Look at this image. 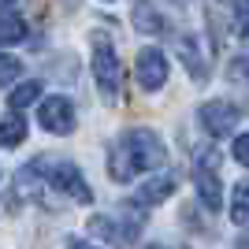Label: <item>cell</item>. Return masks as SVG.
I'll use <instances>...</instances> for the list:
<instances>
[{"label": "cell", "mask_w": 249, "mask_h": 249, "mask_svg": "<svg viewBox=\"0 0 249 249\" xmlns=\"http://www.w3.org/2000/svg\"><path fill=\"white\" fill-rule=\"evenodd\" d=\"M41 97V82H22V86H15L11 89V97H8V108H15V112H22L26 104H34Z\"/></svg>", "instance_id": "13"}, {"label": "cell", "mask_w": 249, "mask_h": 249, "mask_svg": "<svg viewBox=\"0 0 249 249\" xmlns=\"http://www.w3.org/2000/svg\"><path fill=\"white\" fill-rule=\"evenodd\" d=\"M134 26H138V30H145V34H160V30H164L160 15H156L149 4H138V8H134Z\"/></svg>", "instance_id": "14"}, {"label": "cell", "mask_w": 249, "mask_h": 249, "mask_svg": "<svg viewBox=\"0 0 249 249\" xmlns=\"http://www.w3.org/2000/svg\"><path fill=\"white\" fill-rule=\"evenodd\" d=\"M67 249H97V246H89V242H67Z\"/></svg>", "instance_id": "19"}, {"label": "cell", "mask_w": 249, "mask_h": 249, "mask_svg": "<svg viewBox=\"0 0 249 249\" xmlns=\"http://www.w3.org/2000/svg\"><path fill=\"white\" fill-rule=\"evenodd\" d=\"M22 37H26V22H22L19 15L4 11V15H0V45H19Z\"/></svg>", "instance_id": "11"}, {"label": "cell", "mask_w": 249, "mask_h": 249, "mask_svg": "<svg viewBox=\"0 0 249 249\" xmlns=\"http://www.w3.org/2000/svg\"><path fill=\"white\" fill-rule=\"evenodd\" d=\"M22 74V63L15 60V56H8V52H0V89H8L11 82H19Z\"/></svg>", "instance_id": "15"}, {"label": "cell", "mask_w": 249, "mask_h": 249, "mask_svg": "<svg viewBox=\"0 0 249 249\" xmlns=\"http://www.w3.org/2000/svg\"><path fill=\"white\" fill-rule=\"evenodd\" d=\"M26 142V115L8 108V115L0 119V149H15Z\"/></svg>", "instance_id": "10"}, {"label": "cell", "mask_w": 249, "mask_h": 249, "mask_svg": "<svg viewBox=\"0 0 249 249\" xmlns=\"http://www.w3.org/2000/svg\"><path fill=\"white\" fill-rule=\"evenodd\" d=\"M238 119H242V112L231 101H205L201 104V123H205V130L212 138H227L238 126Z\"/></svg>", "instance_id": "7"}, {"label": "cell", "mask_w": 249, "mask_h": 249, "mask_svg": "<svg viewBox=\"0 0 249 249\" xmlns=\"http://www.w3.org/2000/svg\"><path fill=\"white\" fill-rule=\"evenodd\" d=\"M238 34H242V37L249 41V0L242 4V11H238Z\"/></svg>", "instance_id": "17"}, {"label": "cell", "mask_w": 249, "mask_h": 249, "mask_svg": "<svg viewBox=\"0 0 249 249\" xmlns=\"http://www.w3.org/2000/svg\"><path fill=\"white\" fill-rule=\"evenodd\" d=\"M37 123L49 130V134H71L74 130V104L67 101V97H49V101H41V108H37Z\"/></svg>", "instance_id": "5"}, {"label": "cell", "mask_w": 249, "mask_h": 249, "mask_svg": "<svg viewBox=\"0 0 249 249\" xmlns=\"http://www.w3.org/2000/svg\"><path fill=\"white\" fill-rule=\"evenodd\" d=\"M231 219L238 227H249V178L234 186V197H231Z\"/></svg>", "instance_id": "12"}, {"label": "cell", "mask_w": 249, "mask_h": 249, "mask_svg": "<svg viewBox=\"0 0 249 249\" xmlns=\"http://www.w3.org/2000/svg\"><path fill=\"white\" fill-rule=\"evenodd\" d=\"M234 160L242 167H249V134H238L234 138Z\"/></svg>", "instance_id": "16"}, {"label": "cell", "mask_w": 249, "mask_h": 249, "mask_svg": "<svg viewBox=\"0 0 249 249\" xmlns=\"http://www.w3.org/2000/svg\"><path fill=\"white\" fill-rule=\"evenodd\" d=\"M45 186L56 190V194H63V197H71V201H78V205H89V201H93L89 182H86L82 171H78L74 164H67V160L45 171Z\"/></svg>", "instance_id": "3"}, {"label": "cell", "mask_w": 249, "mask_h": 249, "mask_svg": "<svg viewBox=\"0 0 249 249\" xmlns=\"http://www.w3.org/2000/svg\"><path fill=\"white\" fill-rule=\"evenodd\" d=\"M134 74H138V86H142V89H149V93L160 89V86L167 82V56L160 49H153V45L142 49L138 60H134Z\"/></svg>", "instance_id": "6"}, {"label": "cell", "mask_w": 249, "mask_h": 249, "mask_svg": "<svg viewBox=\"0 0 249 249\" xmlns=\"http://www.w3.org/2000/svg\"><path fill=\"white\" fill-rule=\"evenodd\" d=\"M216 164H219V156L208 149V153L197 156V167H194L197 197H201V205H205L208 212H219V208H223V186H219V171H216Z\"/></svg>", "instance_id": "4"}, {"label": "cell", "mask_w": 249, "mask_h": 249, "mask_svg": "<svg viewBox=\"0 0 249 249\" xmlns=\"http://www.w3.org/2000/svg\"><path fill=\"white\" fill-rule=\"evenodd\" d=\"M175 49H178V56H182V63H186V71L194 74V82H205L208 78V60H205V52H201L197 37H194V34H182L175 41Z\"/></svg>", "instance_id": "8"}, {"label": "cell", "mask_w": 249, "mask_h": 249, "mask_svg": "<svg viewBox=\"0 0 249 249\" xmlns=\"http://www.w3.org/2000/svg\"><path fill=\"white\" fill-rule=\"evenodd\" d=\"M93 78H97V89H101L104 101H112V97L119 93L123 67H119L115 45H112V41H104V34H93Z\"/></svg>", "instance_id": "2"}, {"label": "cell", "mask_w": 249, "mask_h": 249, "mask_svg": "<svg viewBox=\"0 0 249 249\" xmlns=\"http://www.w3.org/2000/svg\"><path fill=\"white\" fill-rule=\"evenodd\" d=\"M149 249H167V246H149Z\"/></svg>", "instance_id": "21"}, {"label": "cell", "mask_w": 249, "mask_h": 249, "mask_svg": "<svg viewBox=\"0 0 249 249\" xmlns=\"http://www.w3.org/2000/svg\"><path fill=\"white\" fill-rule=\"evenodd\" d=\"M167 164V145L160 142L156 130H126L108 149V175L112 182H130L142 171H156Z\"/></svg>", "instance_id": "1"}, {"label": "cell", "mask_w": 249, "mask_h": 249, "mask_svg": "<svg viewBox=\"0 0 249 249\" xmlns=\"http://www.w3.org/2000/svg\"><path fill=\"white\" fill-rule=\"evenodd\" d=\"M234 74H242V78L249 82V60H238V63H234Z\"/></svg>", "instance_id": "18"}, {"label": "cell", "mask_w": 249, "mask_h": 249, "mask_svg": "<svg viewBox=\"0 0 249 249\" xmlns=\"http://www.w3.org/2000/svg\"><path fill=\"white\" fill-rule=\"evenodd\" d=\"M175 194V175H156V178H149V182H142L138 186V194H134V205H160V201H167Z\"/></svg>", "instance_id": "9"}, {"label": "cell", "mask_w": 249, "mask_h": 249, "mask_svg": "<svg viewBox=\"0 0 249 249\" xmlns=\"http://www.w3.org/2000/svg\"><path fill=\"white\" fill-rule=\"evenodd\" d=\"M15 4H19V0H0V11H11Z\"/></svg>", "instance_id": "20"}]
</instances>
